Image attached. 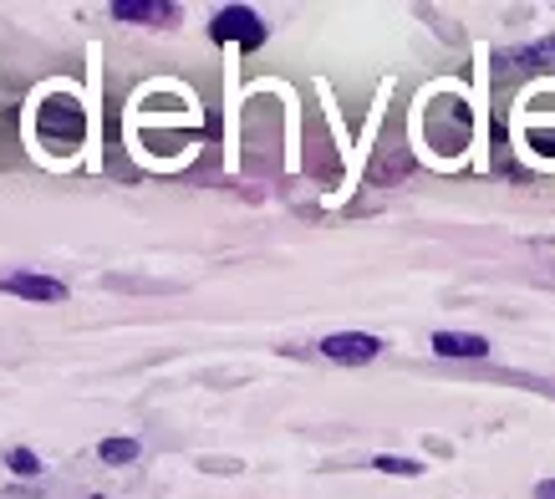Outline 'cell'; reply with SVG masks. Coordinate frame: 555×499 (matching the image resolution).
Instances as JSON below:
<instances>
[{
  "label": "cell",
  "instance_id": "cell-1",
  "mask_svg": "<svg viewBox=\"0 0 555 499\" xmlns=\"http://www.w3.org/2000/svg\"><path fill=\"white\" fill-rule=\"evenodd\" d=\"M87 133V117L72 98H47L41 102V138L51 149H77Z\"/></svg>",
  "mask_w": 555,
  "mask_h": 499
},
{
  "label": "cell",
  "instance_id": "cell-2",
  "mask_svg": "<svg viewBox=\"0 0 555 499\" xmlns=\"http://www.w3.org/2000/svg\"><path fill=\"white\" fill-rule=\"evenodd\" d=\"M209 36H215V41H240V47H260V41H266V21L255 16L250 5H224V11L209 21Z\"/></svg>",
  "mask_w": 555,
  "mask_h": 499
},
{
  "label": "cell",
  "instance_id": "cell-3",
  "mask_svg": "<svg viewBox=\"0 0 555 499\" xmlns=\"http://www.w3.org/2000/svg\"><path fill=\"white\" fill-rule=\"evenodd\" d=\"M321 351H326L332 362H372V357L383 351V342L367 332H332L321 342Z\"/></svg>",
  "mask_w": 555,
  "mask_h": 499
},
{
  "label": "cell",
  "instance_id": "cell-4",
  "mask_svg": "<svg viewBox=\"0 0 555 499\" xmlns=\"http://www.w3.org/2000/svg\"><path fill=\"white\" fill-rule=\"evenodd\" d=\"M113 16L138 21V26H173V21H179V5H173V0H113Z\"/></svg>",
  "mask_w": 555,
  "mask_h": 499
},
{
  "label": "cell",
  "instance_id": "cell-5",
  "mask_svg": "<svg viewBox=\"0 0 555 499\" xmlns=\"http://www.w3.org/2000/svg\"><path fill=\"white\" fill-rule=\"evenodd\" d=\"M0 291H11V296H26V300H67V285L51 281V276H31V270H16V276H5Z\"/></svg>",
  "mask_w": 555,
  "mask_h": 499
},
{
  "label": "cell",
  "instance_id": "cell-6",
  "mask_svg": "<svg viewBox=\"0 0 555 499\" xmlns=\"http://www.w3.org/2000/svg\"><path fill=\"white\" fill-rule=\"evenodd\" d=\"M434 351H438V357H485L489 342H485V336H474V332H438L434 336Z\"/></svg>",
  "mask_w": 555,
  "mask_h": 499
},
{
  "label": "cell",
  "instance_id": "cell-7",
  "mask_svg": "<svg viewBox=\"0 0 555 499\" xmlns=\"http://www.w3.org/2000/svg\"><path fill=\"white\" fill-rule=\"evenodd\" d=\"M372 469H383V474H398V479H413V474H423L418 459H392V453H383V459H372Z\"/></svg>",
  "mask_w": 555,
  "mask_h": 499
},
{
  "label": "cell",
  "instance_id": "cell-8",
  "mask_svg": "<svg viewBox=\"0 0 555 499\" xmlns=\"http://www.w3.org/2000/svg\"><path fill=\"white\" fill-rule=\"evenodd\" d=\"M102 459H107V464H133L138 444L133 438H107V444H102Z\"/></svg>",
  "mask_w": 555,
  "mask_h": 499
},
{
  "label": "cell",
  "instance_id": "cell-9",
  "mask_svg": "<svg viewBox=\"0 0 555 499\" xmlns=\"http://www.w3.org/2000/svg\"><path fill=\"white\" fill-rule=\"evenodd\" d=\"M11 469H16L21 479H31V474H41V464H36L31 449H11Z\"/></svg>",
  "mask_w": 555,
  "mask_h": 499
},
{
  "label": "cell",
  "instance_id": "cell-10",
  "mask_svg": "<svg viewBox=\"0 0 555 499\" xmlns=\"http://www.w3.org/2000/svg\"><path fill=\"white\" fill-rule=\"evenodd\" d=\"M540 153H555V133H540V138H530Z\"/></svg>",
  "mask_w": 555,
  "mask_h": 499
},
{
  "label": "cell",
  "instance_id": "cell-11",
  "mask_svg": "<svg viewBox=\"0 0 555 499\" xmlns=\"http://www.w3.org/2000/svg\"><path fill=\"white\" fill-rule=\"evenodd\" d=\"M535 499H555V479H545V484H535Z\"/></svg>",
  "mask_w": 555,
  "mask_h": 499
}]
</instances>
